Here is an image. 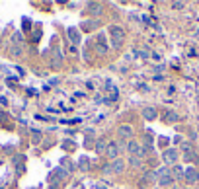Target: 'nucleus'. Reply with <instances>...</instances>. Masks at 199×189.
Segmentation results:
<instances>
[{
	"label": "nucleus",
	"instance_id": "f257e3e1",
	"mask_svg": "<svg viewBox=\"0 0 199 189\" xmlns=\"http://www.w3.org/2000/svg\"><path fill=\"white\" fill-rule=\"evenodd\" d=\"M172 181H174V176H172V173L168 172L166 168L158 172V183H162V185H168V183H172Z\"/></svg>",
	"mask_w": 199,
	"mask_h": 189
},
{
	"label": "nucleus",
	"instance_id": "f03ea898",
	"mask_svg": "<svg viewBox=\"0 0 199 189\" xmlns=\"http://www.w3.org/2000/svg\"><path fill=\"white\" fill-rule=\"evenodd\" d=\"M127 150L131 152L133 156H135V154H143V152H145V150H141V144H139V142H135V141H129V144H127Z\"/></svg>",
	"mask_w": 199,
	"mask_h": 189
},
{
	"label": "nucleus",
	"instance_id": "7ed1b4c3",
	"mask_svg": "<svg viewBox=\"0 0 199 189\" xmlns=\"http://www.w3.org/2000/svg\"><path fill=\"white\" fill-rule=\"evenodd\" d=\"M109 31L113 33V37H115V41H113V45L117 47V45H119V43H121V39H123V31L119 30V27H115V25H113V27H111V30H109Z\"/></svg>",
	"mask_w": 199,
	"mask_h": 189
},
{
	"label": "nucleus",
	"instance_id": "20e7f679",
	"mask_svg": "<svg viewBox=\"0 0 199 189\" xmlns=\"http://www.w3.org/2000/svg\"><path fill=\"white\" fill-rule=\"evenodd\" d=\"M111 166H113V168H107V170H106L107 173H111V172H113V173H119V172H121V170L125 168V164L121 162V160H115V162H113Z\"/></svg>",
	"mask_w": 199,
	"mask_h": 189
},
{
	"label": "nucleus",
	"instance_id": "39448f33",
	"mask_svg": "<svg viewBox=\"0 0 199 189\" xmlns=\"http://www.w3.org/2000/svg\"><path fill=\"white\" fill-rule=\"evenodd\" d=\"M106 154H107L109 158H117V154H119V146H117L115 142H111V144H109V146H107Z\"/></svg>",
	"mask_w": 199,
	"mask_h": 189
},
{
	"label": "nucleus",
	"instance_id": "423d86ee",
	"mask_svg": "<svg viewBox=\"0 0 199 189\" xmlns=\"http://www.w3.org/2000/svg\"><path fill=\"white\" fill-rule=\"evenodd\" d=\"M119 135L125 136V139H131V136H133V129L129 125H121L119 127Z\"/></svg>",
	"mask_w": 199,
	"mask_h": 189
},
{
	"label": "nucleus",
	"instance_id": "0eeeda50",
	"mask_svg": "<svg viewBox=\"0 0 199 189\" xmlns=\"http://www.w3.org/2000/svg\"><path fill=\"white\" fill-rule=\"evenodd\" d=\"M143 117L149 119V121H152L154 117H156V111H154L152 107H145V109H143Z\"/></svg>",
	"mask_w": 199,
	"mask_h": 189
},
{
	"label": "nucleus",
	"instance_id": "6e6552de",
	"mask_svg": "<svg viewBox=\"0 0 199 189\" xmlns=\"http://www.w3.org/2000/svg\"><path fill=\"white\" fill-rule=\"evenodd\" d=\"M176 158H178V154H176V150H168L166 152V154H164V160H166V162H176Z\"/></svg>",
	"mask_w": 199,
	"mask_h": 189
},
{
	"label": "nucleus",
	"instance_id": "1a4fd4ad",
	"mask_svg": "<svg viewBox=\"0 0 199 189\" xmlns=\"http://www.w3.org/2000/svg\"><path fill=\"white\" fill-rule=\"evenodd\" d=\"M164 119L170 121V123H176V121H178V115L172 113V111H166V113H164Z\"/></svg>",
	"mask_w": 199,
	"mask_h": 189
},
{
	"label": "nucleus",
	"instance_id": "9d476101",
	"mask_svg": "<svg viewBox=\"0 0 199 189\" xmlns=\"http://www.w3.org/2000/svg\"><path fill=\"white\" fill-rule=\"evenodd\" d=\"M186 176H187V179H189V181H195V179H197L195 170H186Z\"/></svg>",
	"mask_w": 199,
	"mask_h": 189
},
{
	"label": "nucleus",
	"instance_id": "9b49d317",
	"mask_svg": "<svg viewBox=\"0 0 199 189\" xmlns=\"http://www.w3.org/2000/svg\"><path fill=\"white\" fill-rule=\"evenodd\" d=\"M70 37H72V39H74V41H78V33H76L74 30H70Z\"/></svg>",
	"mask_w": 199,
	"mask_h": 189
},
{
	"label": "nucleus",
	"instance_id": "f8f14e48",
	"mask_svg": "<svg viewBox=\"0 0 199 189\" xmlns=\"http://www.w3.org/2000/svg\"><path fill=\"white\" fill-rule=\"evenodd\" d=\"M96 148H98L100 152H102V150H104V141H98V146H96Z\"/></svg>",
	"mask_w": 199,
	"mask_h": 189
},
{
	"label": "nucleus",
	"instance_id": "ddd939ff",
	"mask_svg": "<svg viewBox=\"0 0 199 189\" xmlns=\"http://www.w3.org/2000/svg\"><path fill=\"white\" fill-rule=\"evenodd\" d=\"M131 164H133V166H139V164H141V162H139L137 158H131Z\"/></svg>",
	"mask_w": 199,
	"mask_h": 189
}]
</instances>
